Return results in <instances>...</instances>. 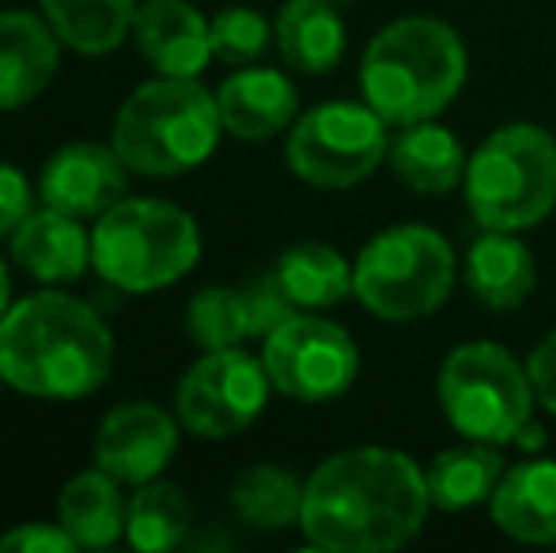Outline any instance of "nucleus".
<instances>
[{"label":"nucleus","mask_w":556,"mask_h":553,"mask_svg":"<svg viewBox=\"0 0 556 553\" xmlns=\"http://www.w3.org/2000/svg\"><path fill=\"white\" fill-rule=\"evenodd\" d=\"M432 508L425 470L394 448H349L303 481L300 531L330 553H387L420 535Z\"/></svg>","instance_id":"1"},{"label":"nucleus","mask_w":556,"mask_h":553,"mask_svg":"<svg viewBox=\"0 0 556 553\" xmlns=\"http://www.w3.org/2000/svg\"><path fill=\"white\" fill-rule=\"evenodd\" d=\"M114 372V334L84 300L35 292L0 323V379L30 399L73 402Z\"/></svg>","instance_id":"2"},{"label":"nucleus","mask_w":556,"mask_h":553,"mask_svg":"<svg viewBox=\"0 0 556 553\" xmlns=\"http://www.w3.org/2000/svg\"><path fill=\"white\" fill-rule=\"evenodd\" d=\"M466 73L458 30L432 15H405L371 38L359 61V91L387 126H413L443 114L466 88Z\"/></svg>","instance_id":"3"},{"label":"nucleus","mask_w":556,"mask_h":553,"mask_svg":"<svg viewBox=\"0 0 556 553\" xmlns=\"http://www.w3.org/2000/svg\"><path fill=\"white\" fill-rule=\"evenodd\" d=\"M220 134V103L198 76L140 84L114 118L117 155L148 178H175L201 167L216 152Z\"/></svg>","instance_id":"4"},{"label":"nucleus","mask_w":556,"mask_h":553,"mask_svg":"<svg viewBox=\"0 0 556 553\" xmlns=\"http://www.w3.org/2000/svg\"><path fill=\"white\" fill-rule=\"evenodd\" d=\"M198 259V221L160 198H122L91 231V266L117 292H160L190 274Z\"/></svg>","instance_id":"5"},{"label":"nucleus","mask_w":556,"mask_h":553,"mask_svg":"<svg viewBox=\"0 0 556 553\" xmlns=\"http://www.w3.org/2000/svg\"><path fill=\"white\" fill-rule=\"evenodd\" d=\"M466 205L489 231H527L556 209V140L515 122L481 140L466 167Z\"/></svg>","instance_id":"6"},{"label":"nucleus","mask_w":556,"mask_h":553,"mask_svg":"<svg viewBox=\"0 0 556 553\" xmlns=\"http://www.w3.org/2000/svg\"><path fill=\"white\" fill-rule=\"evenodd\" d=\"M451 243L425 224H397L371 239L352 266V292L387 323H417L446 303L454 288Z\"/></svg>","instance_id":"7"},{"label":"nucleus","mask_w":556,"mask_h":553,"mask_svg":"<svg viewBox=\"0 0 556 553\" xmlns=\"http://www.w3.org/2000/svg\"><path fill=\"white\" fill-rule=\"evenodd\" d=\"M534 384L496 341H466L440 368V406L454 432L481 443H511L534 414Z\"/></svg>","instance_id":"8"},{"label":"nucleus","mask_w":556,"mask_h":553,"mask_svg":"<svg viewBox=\"0 0 556 553\" xmlns=\"http://www.w3.org/2000/svg\"><path fill=\"white\" fill-rule=\"evenodd\" d=\"M387 122L367 103H323L288 129V167L311 186L349 190L387 160Z\"/></svg>","instance_id":"9"},{"label":"nucleus","mask_w":556,"mask_h":553,"mask_svg":"<svg viewBox=\"0 0 556 553\" xmlns=\"http://www.w3.org/2000/svg\"><path fill=\"white\" fill-rule=\"evenodd\" d=\"M262 361L273 391L318 406L341 399L356 384L359 349L341 323L300 311L265 338Z\"/></svg>","instance_id":"10"},{"label":"nucleus","mask_w":556,"mask_h":553,"mask_svg":"<svg viewBox=\"0 0 556 553\" xmlns=\"http://www.w3.org/2000/svg\"><path fill=\"white\" fill-rule=\"evenodd\" d=\"M269 372L265 361L247 349H213L190 364L175 394L178 425L201 440H227L239 436L262 417L269 402Z\"/></svg>","instance_id":"11"},{"label":"nucleus","mask_w":556,"mask_h":553,"mask_svg":"<svg viewBox=\"0 0 556 553\" xmlns=\"http://www.w3.org/2000/svg\"><path fill=\"white\" fill-rule=\"evenodd\" d=\"M178 451V425L152 402H125L111 410L96 432V466L122 486L155 481Z\"/></svg>","instance_id":"12"},{"label":"nucleus","mask_w":556,"mask_h":553,"mask_svg":"<svg viewBox=\"0 0 556 553\" xmlns=\"http://www.w3.org/2000/svg\"><path fill=\"white\" fill-rule=\"evenodd\" d=\"M42 205H53L73 216H103L106 209L129 193V163L117 155L111 144L80 140L65 144L46 160L42 178H38Z\"/></svg>","instance_id":"13"},{"label":"nucleus","mask_w":556,"mask_h":553,"mask_svg":"<svg viewBox=\"0 0 556 553\" xmlns=\"http://www.w3.org/2000/svg\"><path fill=\"white\" fill-rule=\"evenodd\" d=\"M132 38L160 76H201L213 53V27L190 0H144L132 20Z\"/></svg>","instance_id":"14"},{"label":"nucleus","mask_w":556,"mask_h":553,"mask_svg":"<svg viewBox=\"0 0 556 553\" xmlns=\"http://www.w3.org/2000/svg\"><path fill=\"white\" fill-rule=\"evenodd\" d=\"M61 65V38L46 15L0 12V111L35 103Z\"/></svg>","instance_id":"15"},{"label":"nucleus","mask_w":556,"mask_h":553,"mask_svg":"<svg viewBox=\"0 0 556 553\" xmlns=\"http://www.w3.org/2000/svg\"><path fill=\"white\" fill-rule=\"evenodd\" d=\"M12 259L42 285H73L91 266V236L80 216L46 205L12 231Z\"/></svg>","instance_id":"16"},{"label":"nucleus","mask_w":556,"mask_h":553,"mask_svg":"<svg viewBox=\"0 0 556 553\" xmlns=\"http://www.w3.org/2000/svg\"><path fill=\"white\" fill-rule=\"evenodd\" d=\"M216 103L231 137L269 140L292 126L300 96H295V84L277 68H242L220 84Z\"/></svg>","instance_id":"17"},{"label":"nucleus","mask_w":556,"mask_h":553,"mask_svg":"<svg viewBox=\"0 0 556 553\" xmlns=\"http://www.w3.org/2000/svg\"><path fill=\"white\" fill-rule=\"evenodd\" d=\"M492 524L515 542H556V458H530L504 470L492 489Z\"/></svg>","instance_id":"18"},{"label":"nucleus","mask_w":556,"mask_h":553,"mask_svg":"<svg viewBox=\"0 0 556 553\" xmlns=\"http://www.w3.org/2000/svg\"><path fill=\"white\" fill-rule=\"evenodd\" d=\"M387 163L405 190L420 193V198H440L466 178L469 155L451 129L435 126V118H428L402 126V134L387 148Z\"/></svg>","instance_id":"19"},{"label":"nucleus","mask_w":556,"mask_h":553,"mask_svg":"<svg viewBox=\"0 0 556 553\" xmlns=\"http://www.w3.org/2000/svg\"><path fill=\"white\" fill-rule=\"evenodd\" d=\"M466 288L489 311H511L530 300L538 285V266L519 231H489L466 254Z\"/></svg>","instance_id":"20"},{"label":"nucleus","mask_w":556,"mask_h":553,"mask_svg":"<svg viewBox=\"0 0 556 553\" xmlns=\"http://www.w3.org/2000/svg\"><path fill=\"white\" fill-rule=\"evenodd\" d=\"M273 35L288 68L307 76L330 73L344 53V20L330 0H288L273 23Z\"/></svg>","instance_id":"21"},{"label":"nucleus","mask_w":556,"mask_h":553,"mask_svg":"<svg viewBox=\"0 0 556 553\" xmlns=\"http://www.w3.org/2000/svg\"><path fill=\"white\" fill-rule=\"evenodd\" d=\"M122 481L111 478L103 466L84 470L61 489L58 516L61 527L73 535L80 550H106L125 535V512L129 504L122 501Z\"/></svg>","instance_id":"22"},{"label":"nucleus","mask_w":556,"mask_h":553,"mask_svg":"<svg viewBox=\"0 0 556 553\" xmlns=\"http://www.w3.org/2000/svg\"><path fill=\"white\" fill-rule=\"evenodd\" d=\"M504 478V455L496 443L469 440L466 448H446L425 470L428 497L435 508L462 512L481 501H492V489Z\"/></svg>","instance_id":"23"},{"label":"nucleus","mask_w":556,"mask_h":553,"mask_svg":"<svg viewBox=\"0 0 556 553\" xmlns=\"http://www.w3.org/2000/svg\"><path fill=\"white\" fill-rule=\"evenodd\" d=\"M46 23L68 50L103 58L117 50L137 20V0H38Z\"/></svg>","instance_id":"24"},{"label":"nucleus","mask_w":556,"mask_h":553,"mask_svg":"<svg viewBox=\"0 0 556 553\" xmlns=\"http://www.w3.org/2000/svg\"><path fill=\"white\" fill-rule=\"evenodd\" d=\"M273 274L300 311H323L352 292V266L330 243H295L277 259Z\"/></svg>","instance_id":"25"},{"label":"nucleus","mask_w":556,"mask_h":553,"mask_svg":"<svg viewBox=\"0 0 556 553\" xmlns=\"http://www.w3.org/2000/svg\"><path fill=\"white\" fill-rule=\"evenodd\" d=\"M231 508L254 531H285L303 516V481L285 466H250L231 486Z\"/></svg>","instance_id":"26"},{"label":"nucleus","mask_w":556,"mask_h":553,"mask_svg":"<svg viewBox=\"0 0 556 553\" xmlns=\"http://www.w3.org/2000/svg\"><path fill=\"white\" fill-rule=\"evenodd\" d=\"M190 531V501L170 481H144L125 512V539L132 550L160 553L182 546Z\"/></svg>","instance_id":"27"},{"label":"nucleus","mask_w":556,"mask_h":553,"mask_svg":"<svg viewBox=\"0 0 556 553\" xmlns=\"http://www.w3.org/2000/svg\"><path fill=\"white\" fill-rule=\"evenodd\" d=\"M186 330H190L193 345L201 353H213V349H235L239 341L250 338V315L247 300H242V288H201L190 300L186 311Z\"/></svg>","instance_id":"28"},{"label":"nucleus","mask_w":556,"mask_h":553,"mask_svg":"<svg viewBox=\"0 0 556 553\" xmlns=\"http://www.w3.org/2000/svg\"><path fill=\"white\" fill-rule=\"evenodd\" d=\"M208 27H213V53L227 65H254L277 38L254 8H224Z\"/></svg>","instance_id":"29"},{"label":"nucleus","mask_w":556,"mask_h":553,"mask_svg":"<svg viewBox=\"0 0 556 553\" xmlns=\"http://www.w3.org/2000/svg\"><path fill=\"white\" fill-rule=\"evenodd\" d=\"M242 300H247V315H250V338H269L280 323H288L292 315H300V307L292 303V296L285 292L280 277L262 274L242 288Z\"/></svg>","instance_id":"30"},{"label":"nucleus","mask_w":556,"mask_h":553,"mask_svg":"<svg viewBox=\"0 0 556 553\" xmlns=\"http://www.w3.org/2000/svg\"><path fill=\"white\" fill-rule=\"evenodd\" d=\"M35 213V193L20 167L0 160V236H12Z\"/></svg>","instance_id":"31"},{"label":"nucleus","mask_w":556,"mask_h":553,"mask_svg":"<svg viewBox=\"0 0 556 553\" xmlns=\"http://www.w3.org/2000/svg\"><path fill=\"white\" fill-rule=\"evenodd\" d=\"M80 550L65 527L53 524H23L0 535V553H73Z\"/></svg>","instance_id":"32"},{"label":"nucleus","mask_w":556,"mask_h":553,"mask_svg":"<svg viewBox=\"0 0 556 553\" xmlns=\"http://www.w3.org/2000/svg\"><path fill=\"white\" fill-rule=\"evenodd\" d=\"M530 384H534V399L556 417V330L545 334L527 356Z\"/></svg>","instance_id":"33"},{"label":"nucleus","mask_w":556,"mask_h":553,"mask_svg":"<svg viewBox=\"0 0 556 553\" xmlns=\"http://www.w3.org/2000/svg\"><path fill=\"white\" fill-rule=\"evenodd\" d=\"M515 443H519L522 451H538L545 443V436H542V428H538L534 420H527V425L519 428V436H515Z\"/></svg>","instance_id":"34"},{"label":"nucleus","mask_w":556,"mask_h":553,"mask_svg":"<svg viewBox=\"0 0 556 553\" xmlns=\"http://www.w3.org/2000/svg\"><path fill=\"white\" fill-rule=\"evenodd\" d=\"M8 307H12V277H8V266L0 259V323H4Z\"/></svg>","instance_id":"35"},{"label":"nucleus","mask_w":556,"mask_h":553,"mask_svg":"<svg viewBox=\"0 0 556 553\" xmlns=\"http://www.w3.org/2000/svg\"><path fill=\"white\" fill-rule=\"evenodd\" d=\"M330 4H337V8H344V4H352V0H330Z\"/></svg>","instance_id":"36"}]
</instances>
